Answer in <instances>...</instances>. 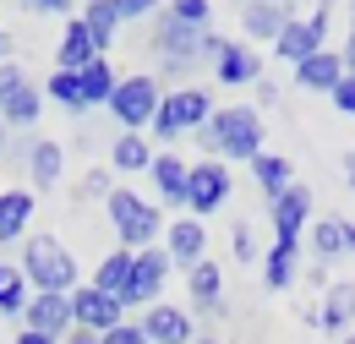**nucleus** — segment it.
Wrapping results in <instances>:
<instances>
[{
  "mask_svg": "<svg viewBox=\"0 0 355 344\" xmlns=\"http://www.w3.org/2000/svg\"><path fill=\"white\" fill-rule=\"evenodd\" d=\"M202 148V159H219V164H252L268 148V121L252 104H224L214 110V121L191 137Z\"/></svg>",
  "mask_w": 355,
  "mask_h": 344,
  "instance_id": "nucleus-1",
  "label": "nucleus"
},
{
  "mask_svg": "<svg viewBox=\"0 0 355 344\" xmlns=\"http://www.w3.org/2000/svg\"><path fill=\"white\" fill-rule=\"evenodd\" d=\"M214 93L202 83H175L164 87V98H159V115H153V126H148V142L159 148V153H170L180 137H197V131L214 121Z\"/></svg>",
  "mask_w": 355,
  "mask_h": 344,
  "instance_id": "nucleus-2",
  "label": "nucleus"
},
{
  "mask_svg": "<svg viewBox=\"0 0 355 344\" xmlns=\"http://www.w3.org/2000/svg\"><path fill=\"white\" fill-rule=\"evenodd\" d=\"M22 279H28V290L33 295H71L77 284H83V273H77V252L60 241V235H49V230H33L28 241H22Z\"/></svg>",
  "mask_w": 355,
  "mask_h": 344,
  "instance_id": "nucleus-3",
  "label": "nucleus"
},
{
  "mask_svg": "<svg viewBox=\"0 0 355 344\" xmlns=\"http://www.w3.org/2000/svg\"><path fill=\"white\" fill-rule=\"evenodd\" d=\"M148 44H153V60H159L153 77H191L202 60H214L219 33H214V28H186V22H175L170 11H159Z\"/></svg>",
  "mask_w": 355,
  "mask_h": 344,
  "instance_id": "nucleus-4",
  "label": "nucleus"
},
{
  "mask_svg": "<svg viewBox=\"0 0 355 344\" xmlns=\"http://www.w3.org/2000/svg\"><path fill=\"white\" fill-rule=\"evenodd\" d=\"M104 214H110V230H115V241H121V252H148V246H159V235H164V214L132 191V186H115L110 197H104Z\"/></svg>",
  "mask_w": 355,
  "mask_h": 344,
  "instance_id": "nucleus-5",
  "label": "nucleus"
},
{
  "mask_svg": "<svg viewBox=\"0 0 355 344\" xmlns=\"http://www.w3.org/2000/svg\"><path fill=\"white\" fill-rule=\"evenodd\" d=\"M159 98H164V83L153 77V71H132V77H121L115 93H110V115H115V126L121 131H148L153 126V115H159Z\"/></svg>",
  "mask_w": 355,
  "mask_h": 344,
  "instance_id": "nucleus-6",
  "label": "nucleus"
},
{
  "mask_svg": "<svg viewBox=\"0 0 355 344\" xmlns=\"http://www.w3.org/2000/svg\"><path fill=\"white\" fill-rule=\"evenodd\" d=\"M328 28H334V6H311V11H295L290 22H284V33L273 39V60H284L290 71L311 60V55H322L328 49Z\"/></svg>",
  "mask_w": 355,
  "mask_h": 344,
  "instance_id": "nucleus-7",
  "label": "nucleus"
},
{
  "mask_svg": "<svg viewBox=\"0 0 355 344\" xmlns=\"http://www.w3.org/2000/svg\"><path fill=\"white\" fill-rule=\"evenodd\" d=\"M230 197H235L230 164H219V159H191L186 164V218H202L208 224L219 208H230Z\"/></svg>",
  "mask_w": 355,
  "mask_h": 344,
  "instance_id": "nucleus-8",
  "label": "nucleus"
},
{
  "mask_svg": "<svg viewBox=\"0 0 355 344\" xmlns=\"http://www.w3.org/2000/svg\"><path fill=\"white\" fill-rule=\"evenodd\" d=\"M170 257H164V246H148V252H132V279H126V290H121V306L126 311H148V306L164 301V284H170Z\"/></svg>",
  "mask_w": 355,
  "mask_h": 344,
  "instance_id": "nucleus-9",
  "label": "nucleus"
},
{
  "mask_svg": "<svg viewBox=\"0 0 355 344\" xmlns=\"http://www.w3.org/2000/svg\"><path fill=\"white\" fill-rule=\"evenodd\" d=\"M311 218H317V191L306 180H295L290 191H279L268 203V224H273V241H306Z\"/></svg>",
  "mask_w": 355,
  "mask_h": 344,
  "instance_id": "nucleus-10",
  "label": "nucleus"
},
{
  "mask_svg": "<svg viewBox=\"0 0 355 344\" xmlns=\"http://www.w3.org/2000/svg\"><path fill=\"white\" fill-rule=\"evenodd\" d=\"M121 322H126V306L115 301V295H104V290H93V284H77V290H71V328H77V334L104 339V334H115Z\"/></svg>",
  "mask_w": 355,
  "mask_h": 344,
  "instance_id": "nucleus-11",
  "label": "nucleus"
},
{
  "mask_svg": "<svg viewBox=\"0 0 355 344\" xmlns=\"http://www.w3.org/2000/svg\"><path fill=\"white\" fill-rule=\"evenodd\" d=\"M208 66H214V83H219V87H252L257 77H268L263 55H257L246 39H219V49H214Z\"/></svg>",
  "mask_w": 355,
  "mask_h": 344,
  "instance_id": "nucleus-12",
  "label": "nucleus"
},
{
  "mask_svg": "<svg viewBox=\"0 0 355 344\" xmlns=\"http://www.w3.org/2000/svg\"><path fill=\"white\" fill-rule=\"evenodd\" d=\"M137 328H142L148 344H191L197 339V317H191L186 306H175V301L148 306V311L137 317Z\"/></svg>",
  "mask_w": 355,
  "mask_h": 344,
  "instance_id": "nucleus-13",
  "label": "nucleus"
},
{
  "mask_svg": "<svg viewBox=\"0 0 355 344\" xmlns=\"http://www.w3.org/2000/svg\"><path fill=\"white\" fill-rule=\"evenodd\" d=\"M164 257H170V268H197V262H208V224L202 218H170L164 224Z\"/></svg>",
  "mask_w": 355,
  "mask_h": 344,
  "instance_id": "nucleus-14",
  "label": "nucleus"
},
{
  "mask_svg": "<svg viewBox=\"0 0 355 344\" xmlns=\"http://www.w3.org/2000/svg\"><path fill=\"white\" fill-rule=\"evenodd\" d=\"M22 328L28 334H44V339L66 344L77 328H71V295H33L28 311H22Z\"/></svg>",
  "mask_w": 355,
  "mask_h": 344,
  "instance_id": "nucleus-15",
  "label": "nucleus"
},
{
  "mask_svg": "<svg viewBox=\"0 0 355 344\" xmlns=\"http://www.w3.org/2000/svg\"><path fill=\"white\" fill-rule=\"evenodd\" d=\"M295 17V6H284V0H246L241 6V39L252 44H273L279 33H284V22Z\"/></svg>",
  "mask_w": 355,
  "mask_h": 344,
  "instance_id": "nucleus-16",
  "label": "nucleus"
},
{
  "mask_svg": "<svg viewBox=\"0 0 355 344\" xmlns=\"http://www.w3.org/2000/svg\"><path fill=\"white\" fill-rule=\"evenodd\" d=\"M186 311L191 317H219L224 311V268L214 257L186 273Z\"/></svg>",
  "mask_w": 355,
  "mask_h": 344,
  "instance_id": "nucleus-17",
  "label": "nucleus"
},
{
  "mask_svg": "<svg viewBox=\"0 0 355 344\" xmlns=\"http://www.w3.org/2000/svg\"><path fill=\"white\" fill-rule=\"evenodd\" d=\"M33 191L28 186H6L0 191V246H22L33 235Z\"/></svg>",
  "mask_w": 355,
  "mask_h": 344,
  "instance_id": "nucleus-18",
  "label": "nucleus"
},
{
  "mask_svg": "<svg viewBox=\"0 0 355 344\" xmlns=\"http://www.w3.org/2000/svg\"><path fill=\"white\" fill-rule=\"evenodd\" d=\"M28 191L39 197V191H55L60 180H66V148L55 142V137H33V153H28Z\"/></svg>",
  "mask_w": 355,
  "mask_h": 344,
  "instance_id": "nucleus-19",
  "label": "nucleus"
},
{
  "mask_svg": "<svg viewBox=\"0 0 355 344\" xmlns=\"http://www.w3.org/2000/svg\"><path fill=\"white\" fill-rule=\"evenodd\" d=\"M306 322H317L322 334H350L355 328V279H339L322 290V306L306 311Z\"/></svg>",
  "mask_w": 355,
  "mask_h": 344,
  "instance_id": "nucleus-20",
  "label": "nucleus"
},
{
  "mask_svg": "<svg viewBox=\"0 0 355 344\" xmlns=\"http://www.w3.org/2000/svg\"><path fill=\"white\" fill-rule=\"evenodd\" d=\"M153 142H148V131H115V142H110V175H148L153 170Z\"/></svg>",
  "mask_w": 355,
  "mask_h": 344,
  "instance_id": "nucleus-21",
  "label": "nucleus"
},
{
  "mask_svg": "<svg viewBox=\"0 0 355 344\" xmlns=\"http://www.w3.org/2000/svg\"><path fill=\"white\" fill-rule=\"evenodd\" d=\"M0 121H6V131H11V137H33V126L44 121V87H39V83L17 87V93L0 104Z\"/></svg>",
  "mask_w": 355,
  "mask_h": 344,
  "instance_id": "nucleus-22",
  "label": "nucleus"
},
{
  "mask_svg": "<svg viewBox=\"0 0 355 344\" xmlns=\"http://www.w3.org/2000/svg\"><path fill=\"white\" fill-rule=\"evenodd\" d=\"M148 180H153V191H159L164 208H180V214H186V159H180L175 148H170V153H153Z\"/></svg>",
  "mask_w": 355,
  "mask_h": 344,
  "instance_id": "nucleus-23",
  "label": "nucleus"
},
{
  "mask_svg": "<svg viewBox=\"0 0 355 344\" xmlns=\"http://www.w3.org/2000/svg\"><path fill=\"white\" fill-rule=\"evenodd\" d=\"M98 60V49H93V33L83 28V17H66V28H60V44H55V71H83Z\"/></svg>",
  "mask_w": 355,
  "mask_h": 344,
  "instance_id": "nucleus-24",
  "label": "nucleus"
},
{
  "mask_svg": "<svg viewBox=\"0 0 355 344\" xmlns=\"http://www.w3.org/2000/svg\"><path fill=\"white\" fill-rule=\"evenodd\" d=\"M301 246L311 252V262H317V268L339 262V257H345V218H339V214H317Z\"/></svg>",
  "mask_w": 355,
  "mask_h": 344,
  "instance_id": "nucleus-25",
  "label": "nucleus"
},
{
  "mask_svg": "<svg viewBox=\"0 0 355 344\" xmlns=\"http://www.w3.org/2000/svg\"><path fill=\"white\" fill-rule=\"evenodd\" d=\"M345 83V55L328 44L322 55H311L295 66V87H306V93H334V87Z\"/></svg>",
  "mask_w": 355,
  "mask_h": 344,
  "instance_id": "nucleus-26",
  "label": "nucleus"
},
{
  "mask_svg": "<svg viewBox=\"0 0 355 344\" xmlns=\"http://www.w3.org/2000/svg\"><path fill=\"white\" fill-rule=\"evenodd\" d=\"M301 241H273L263 252V284L268 290H290L295 279H301Z\"/></svg>",
  "mask_w": 355,
  "mask_h": 344,
  "instance_id": "nucleus-27",
  "label": "nucleus"
},
{
  "mask_svg": "<svg viewBox=\"0 0 355 344\" xmlns=\"http://www.w3.org/2000/svg\"><path fill=\"white\" fill-rule=\"evenodd\" d=\"M246 170H252V180H257V191H263L268 203H273L279 191H290V186H295V164H290L284 153H273V148H263Z\"/></svg>",
  "mask_w": 355,
  "mask_h": 344,
  "instance_id": "nucleus-28",
  "label": "nucleus"
},
{
  "mask_svg": "<svg viewBox=\"0 0 355 344\" xmlns=\"http://www.w3.org/2000/svg\"><path fill=\"white\" fill-rule=\"evenodd\" d=\"M77 83H83V104H88V115H93V110H104V104H110V93H115V83H121V71L110 66V55H98L93 66L77 71Z\"/></svg>",
  "mask_w": 355,
  "mask_h": 344,
  "instance_id": "nucleus-29",
  "label": "nucleus"
},
{
  "mask_svg": "<svg viewBox=\"0 0 355 344\" xmlns=\"http://www.w3.org/2000/svg\"><path fill=\"white\" fill-rule=\"evenodd\" d=\"M77 17H83V28L93 33V49L110 55V44L121 39V17H115V6H110V0H88Z\"/></svg>",
  "mask_w": 355,
  "mask_h": 344,
  "instance_id": "nucleus-30",
  "label": "nucleus"
},
{
  "mask_svg": "<svg viewBox=\"0 0 355 344\" xmlns=\"http://www.w3.org/2000/svg\"><path fill=\"white\" fill-rule=\"evenodd\" d=\"M126 279H132V252H121V246H115V252H104V257H98V268H93V279H88V284L121 301Z\"/></svg>",
  "mask_w": 355,
  "mask_h": 344,
  "instance_id": "nucleus-31",
  "label": "nucleus"
},
{
  "mask_svg": "<svg viewBox=\"0 0 355 344\" xmlns=\"http://www.w3.org/2000/svg\"><path fill=\"white\" fill-rule=\"evenodd\" d=\"M28 301H33V290H28L22 268H17V262H0V317H17V322H22Z\"/></svg>",
  "mask_w": 355,
  "mask_h": 344,
  "instance_id": "nucleus-32",
  "label": "nucleus"
},
{
  "mask_svg": "<svg viewBox=\"0 0 355 344\" xmlns=\"http://www.w3.org/2000/svg\"><path fill=\"white\" fill-rule=\"evenodd\" d=\"M44 104H60L71 121L77 115H88V104H83V83H77V71H55L44 83Z\"/></svg>",
  "mask_w": 355,
  "mask_h": 344,
  "instance_id": "nucleus-33",
  "label": "nucleus"
},
{
  "mask_svg": "<svg viewBox=\"0 0 355 344\" xmlns=\"http://www.w3.org/2000/svg\"><path fill=\"white\" fill-rule=\"evenodd\" d=\"M164 11L186 28H214V0H170Z\"/></svg>",
  "mask_w": 355,
  "mask_h": 344,
  "instance_id": "nucleus-34",
  "label": "nucleus"
},
{
  "mask_svg": "<svg viewBox=\"0 0 355 344\" xmlns=\"http://www.w3.org/2000/svg\"><path fill=\"white\" fill-rule=\"evenodd\" d=\"M230 257L235 262H263V246H257V230L241 218L235 230H230Z\"/></svg>",
  "mask_w": 355,
  "mask_h": 344,
  "instance_id": "nucleus-35",
  "label": "nucleus"
},
{
  "mask_svg": "<svg viewBox=\"0 0 355 344\" xmlns=\"http://www.w3.org/2000/svg\"><path fill=\"white\" fill-rule=\"evenodd\" d=\"M33 77H28V66H17V60H0V104L17 93V87H28Z\"/></svg>",
  "mask_w": 355,
  "mask_h": 344,
  "instance_id": "nucleus-36",
  "label": "nucleus"
},
{
  "mask_svg": "<svg viewBox=\"0 0 355 344\" xmlns=\"http://www.w3.org/2000/svg\"><path fill=\"white\" fill-rule=\"evenodd\" d=\"M115 191V175H110V164H93L88 175H83V197H110Z\"/></svg>",
  "mask_w": 355,
  "mask_h": 344,
  "instance_id": "nucleus-37",
  "label": "nucleus"
},
{
  "mask_svg": "<svg viewBox=\"0 0 355 344\" xmlns=\"http://www.w3.org/2000/svg\"><path fill=\"white\" fill-rule=\"evenodd\" d=\"M252 93H257V98H252V110H257V115L279 104V83H273V77H257V83H252Z\"/></svg>",
  "mask_w": 355,
  "mask_h": 344,
  "instance_id": "nucleus-38",
  "label": "nucleus"
},
{
  "mask_svg": "<svg viewBox=\"0 0 355 344\" xmlns=\"http://www.w3.org/2000/svg\"><path fill=\"white\" fill-rule=\"evenodd\" d=\"M328 98H334V110H339V115H345V121H355V77H345V83L334 87V93H328Z\"/></svg>",
  "mask_w": 355,
  "mask_h": 344,
  "instance_id": "nucleus-39",
  "label": "nucleus"
},
{
  "mask_svg": "<svg viewBox=\"0 0 355 344\" xmlns=\"http://www.w3.org/2000/svg\"><path fill=\"white\" fill-rule=\"evenodd\" d=\"M110 6H115L121 22H142V17H153V0H110Z\"/></svg>",
  "mask_w": 355,
  "mask_h": 344,
  "instance_id": "nucleus-40",
  "label": "nucleus"
},
{
  "mask_svg": "<svg viewBox=\"0 0 355 344\" xmlns=\"http://www.w3.org/2000/svg\"><path fill=\"white\" fill-rule=\"evenodd\" d=\"M28 153H33V137H11V142H6V153H0V159H6V164H11V170H22V164H28Z\"/></svg>",
  "mask_w": 355,
  "mask_h": 344,
  "instance_id": "nucleus-41",
  "label": "nucleus"
},
{
  "mask_svg": "<svg viewBox=\"0 0 355 344\" xmlns=\"http://www.w3.org/2000/svg\"><path fill=\"white\" fill-rule=\"evenodd\" d=\"M98 344H148V339H142V328H137L132 317H126V322H121L115 334H104V339H98Z\"/></svg>",
  "mask_w": 355,
  "mask_h": 344,
  "instance_id": "nucleus-42",
  "label": "nucleus"
},
{
  "mask_svg": "<svg viewBox=\"0 0 355 344\" xmlns=\"http://www.w3.org/2000/svg\"><path fill=\"white\" fill-rule=\"evenodd\" d=\"M28 11H33V17H77V11L66 6V0H33Z\"/></svg>",
  "mask_w": 355,
  "mask_h": 344,
  "instance_id": "nucleus-43",
  "label": "nucleus"
},
{
  "mask_svg": "<svg viewBox=\"0 0 355 344\" xmlns=\"http://www.w3.org/2000/svg\"><path fill=\"white\" fill-rule=\"evenodd\" d=\"M339 55H345V77H355V6H350V33L339 44Z\"/></svg>",
  "mask_w": 355,
  "mask_h": 344,
  "instance_id": "nucleus-44",
  "label": "nucleus"
},
{
  "mask_svg": "<svg viewBox=\"0 0 355 344\" xmlns=\"http://www.w3.org/2000/svg\"><path fill=\"white\" fill-rule=\"evenodd\" d=\"M345 257H355V218H345Z\"/></svg>",
  "mask_w": 355,
  "mask_h": 344,
  "instance_id": "nucleus-45",
  "label": "nucleus"
},
{
  "mask_svg": "<svg viewBox=\"0 0 355 344\" xmlns=\"http://www.w3.org/2000/svg\"><path fill=\"white\" fill-rule=\"evenodd\" d=\"M339 164H345V186H350V191H355V153H345Z\"/></svg>",
  "mask_w": 355,
  "mask_h": 344,
  "instance_id": "nucleus-46",
  "label": "nucleus"
},
{
  "mask_svg": "<svg viewBox=\"0 0 355 344\" xmlns=\"http://www.w3.org/2000/svg\"><path fill=\"white\" fill-rule=\"evenodd\" d=\"M11 344H55V339H44V334H28V328H22V334H17Z\"/></svg>",
  "mask_w": 355,
  "mask_h": 344,
  "instance_id": "nucleus-47",
  "label": "nucleus"
},
{
  "mask_svg": "<svg viewBox=\"0 0 355 344\" xmlns=\"http://www.w3.org/2000/svg\"><path fill=\"white\" fill-rule=\"evenodd\" d=\"M191 344H224V339H219V334H197Z\"/></svg>",
  "mask_w": 355,
  "mask_h": 344,
  "instance_id": "nucleus-48",
  "label": "nucleus"
},
{
  "mask_svg": "<svg viewBox=\"0 0 355 344\" xmlns=\"http://www.w3.org/2000/svg\"><path fill=\"white\" fill-rule=\"evenodd\" d=\"M66 344H98V339H93V334H71Z\"/></svg>",
  "mask_w": 355,
  "mask_h": 344,
  "instance_id": "nucleus-49",
  "label": "nucleus"
},
{
  "mask_svg": "<svg viewBox=\"0 0 355 344\" xmlns=\"http://www.w3.org/2000/svg\"><path fill=\"white\" fill-rule=\"evenodd\" d=\"M0 60H11V39L6 33H0Z\"/></svg>",
  "mask_w": 355,
  "mask_h": 344,
  "instance_id": "nucleus-50",
  "label": "nucleus"
},
{
  "mask_svg": "<svg viewBox=\"0 0 355 344\" xmlns=\"http://www.w3.org/2000/svg\"><path fill=\"white\" fill-rule=\"evenodd\" d=\"M6 142H11V131H6V121H0V153H6Z\"/></svg>",
  "mask_w": 355,
  "mask_h": 344,
  "instance_id": "nucleus-51",
  "label": "nucleus"
},
{
  "mask_svg": "<svg viewBox=\"0 0 355 344\" xmlns=\"http://www.w3.org/2000/svg\"><path fill=\"white\" fill-rule=\"evenodd\" d=\"M339 344H355V334H345V339H339Z\"/></svg>",
  "mask_w": 355,
  "mask_h": 344,
  "instance_id": "nucleus-52",
  "label": "nucleus"
}]
</instances>
